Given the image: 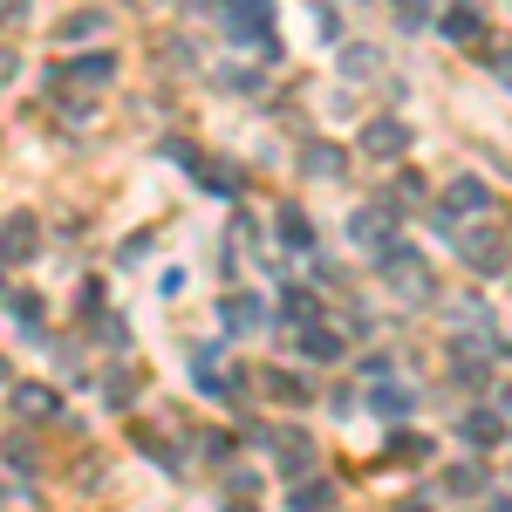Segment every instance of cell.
I'll return each mask as SVG.
<instances>
[{"mask_svg":"<svg viewBox=\"0 0 512 512\" xmlns=\"http://www.w3.org/2000/svg\"><path fill=\"white\" fill-rule=\"evenodd\" d=\"M362 151H369L376 164L403 158V151H410V123H403V117H376L369 130H362Z\"/></svg>","mask_w":512,"mask_h":512,"instance_id":"3","label":"cell"},{"mask_svg":"<svg viewBox=\"0 0 512 512\" xmlns=\"http://www.w3.org/2000/svg\"><path fill=\"white\" fill-rule=\"evenodd\" d=\"M219 7H233V0H219Z\"/></svg>","mask_w":512,"mask_h":512,"instance_id":"27","label":"cell"},{"mask_svg":"<svg viewBox=\"0 0 512 512\" xmlns=\"http://www.w3.org/2000/svg\"><path fill=\"white\" fill-rule=\"evenodd\" d=\"M301 171H308V178H335V171H342V151H335V144H308Z\"/></svg>","mask_w":512,"mask_h":512,"instance_id":"15","label":"cell"},{"mask_svg":"<svg viewBox=\"0 0 512 512\" xmlns=\"http://www.w3.org/2000/svg\"><path fill=\"white\" fill-rule=\"evenodd\" d=\"M383 267H390V287L396 294H403V301H424V294H431V280H424V260H417V253H410V246H383Z\"/></svg>","mask_w":512,"mask_h":512,"instance_id":"1","label":"cell"},{"mask_svg":"<svg viewBox=\"0 0 512 512\" xmlns=\"http://www.w3.org/2000/svg\"><path fill=\"white\" fill-rule=\"evenodd\" d=\"M444 212H492V192H485L478 178H458V185L444 192Z\"/></svg>","mask_w":512,"mask_h":512,"instance_id":"9","label":"cell"},{"mask_svg":"<svg viewBox=\"0 0 512 512\" xmlns=\"http://www.w3.org/2000/svg\"><path fill=\"white\" fill-rule=\"evenodd\" d=\"M14 69H21V62H14V48H0V82H14Z\"/></svg>","mask_w":512,"mask_h":512,"instance_id":"25","label":"cell"},{"mask_svg":"<svg viewBox=\"0 0 512 512\" xmlns=\"http://www.w3.org/2000/svg\"><path fill=\"white\" fill-rule=\"evenodd\" d=\"M260 321H267V301H260V294H226V328H233V335L260 328Z\"/></svg>","mask_w":512,"mask_h":512,"instance_id":"7","label":"cell"},{"mask_svg":"<svg viewBox=\"0 0 512 512\" xmlns=\"http://www.w3.org/2000/svg\"><path fill=\"white\" fill-rule=\"evenodd\" d=\"M301 349L315 355V362H342V335H335V328H321V321H315V328L301 335Z\"/></svg>","mask_w":512,"mask_h":512,"instance_id":"14","label":"cell"},{"mask_svg":"<svg viewBox=\"0 0 512 512\" xmlns=\"http://www.w3.org/2000/svg\"><path fill=\"white\" fill-rule=\"evenodd\" d=\"M69 76H76V82H110V76H117V55H103V48H96V55H82Z\"/></svg>","mask_w":512,"mask_h":512,"instance_id":"16","label":"cell"},{"mask_svg":"<svg viewBox=\"0 0 512 512\" xmlns=\"http://www.w3.org/2000/svg\"><path fill=\"white\" fill-rule=\"evenodd\" d=\"M198 185H212V192H233V171H219V164H192Z\"/></svg>","mask_w":512,"mask_h":512,"instance_id":"19","label":"cell"},{"mask_svg":"<svg viewBox=\"0 0 512 512\" xmlns=\"http://www.w3.org/2000/svg\"><path fill=\"white\" fill-rule=\"evenodd\" d=\"M274 458H280V472H308V465H315V444H308V431H280V437H274Z\"/></svg>","mask_w":512,"mask_h":512,"instance_id":"6","label":"cell"},{"mask_svg":"<svg viewBox=\"0 0 512 512\" xmlns=\"http://www.w3.org/2000/svg\"><path fill=\"white\" fill-rule=\"evenodd\" d=\"M465 260H472L485 280H499V274H506V239H499V233H472V239H465Z\"/></svg>","mask_w":512,"mask_h":512,"instance_id":"4","label":"cell"},{"mask_svg":"<svg viewBox=\"0 0 512 512\" xmlns=\"http://www.w3.org/2000/svg\"><path fill=\"white\" fill-rule=\"evenodd\" d=\"M403 512H424V506H403Z\"/></svg>","mask_w":512,"mask_h":512,"instance_id":"26","label":"cell"},{"mask_svg":"<svg viewBox=\"0 0 512 512\" xmlns=\"http://www.w3.org/2000/svg\"><path fill=\"white\" fill-rule=\"evenodd\" d=\"M478 485H485V472H478V465H458V472H451V492H465V499H472Z\"/></svg>","mask_w":512,"mask_h":512,"instance_id":"20","label":"cell"},{"mask_svg":"<svg viewBox=\"0 0 512 512\" xmlns=\"http://www.w3.org/2000/svg\"><path fill=\"white\" fill-rule=\"evenodd\" d=\"M376 69V48H349V76H369Z\"/></svg>","mask_w":512,"mask_h":512,"instance_id":"24","label":"cell"},{"mask_svg":"<svg viewBox=\"0 0 512 512\" xmlns=\"http://www.w3.org/2000/svg\"><path fill=\"white\" fill-rule=\"evenodd\" d=\"M465 444H472V451H499V444H506V417H499V410H472V417H465Z\"/></svg>","mask_w":512,"mask_h":512,"instance_id":"5","label":"cell"},{"mask_svg":"<svg viewBox=\"0 0 512 512\" xmlns=\"http://www.w3.org/2000/svg\"><path fill=\"white\" fill-rule=\"evenodd\" d=\"M362 246H390V212H376V205H362L355 212V226H349Z\"/></svg>","mask_w":512,"mask_h":512,"instance_id":"10","label":"cell"},{"mask_svg":"<svg viewBox=\"0 0 512 512\" xmlns=\"http://www.w3.org/2000/svg\"><path fill=\"white\" fill-rule=\"evenodd\" d=\"M41 253V226L28 212H14L7 226H0V267H21V260H35Z\"/></svg>","mask_w":512,"mask_h":512,"instance_id":"2","label":"cell"},{"mask_svg":"<svg viewBox=\"0 0 512 512\" xmlns=\"http://www.w3.org/2000/svg\"><path fill=\"white\" fill-rule=\"evenodd\" d=\"M14 403H21V417H55V403H62V396L48 390V383H21Z\"/></svg>","mask_w":512,"mask_h":512,"instance_id":"11","label":"cell"},{"mask_svg":"<svg viewBox=\"0 0 512 512\" xmlns=\"http://www.w3.org/2000/svg\"><path fill=\"white\" fill-rule=\"evenodd\" d=\"M267 390H274L280 403H308V383H301V376H287V369H267Z\"/></svg>","mask_w":512,"mask_h":512,"instance_id":"18","label":"cell"},{"mask_svg":"<svg viewBox=\"0 0 512 512\" xmlns=\"http://www.w3.org/2000/svg\"><path fill=\"white\" fill-rule=\"evenodd\" d=\"M410 403H417V390H403V383H390V376L369 383V410H383V417H403Z\"/></svg>","mask_w":512,"mask_h":512,"instance_id":"8","label":"cell"},{"mask_svg":"<svg viewBox=\"0 0 512 512\" xmlns=\"http://www.w3.org/2000/svg\"><path fill=\"white\" fill-rule=\"evenodd\" d=\"M103 35V14L96 7H82V14H69V21H55V41H89Z\"/></svg>","mask_w":512,"mask_h":512,"instance_id":"13","label":"cell"},{"mask_svg":"<svg viewBox=\"0 0 512 512\" xmlns=\"http://www.w3.org/2000/svg\"><path fill=\"white\" fill-rule=\"evenodd\" d=\"M280 239H287V246H315V226H308V212H294V205H287V212H280Z\"/></svg>","mask_w":512,"mask_h":512,"instance_id":"17","label":"cell"},{"mask_svg":"<svg viewBox=\"0 0 512 512\" xmlns=\"http://www.w3.org/2000/svg\"><path fill=\"white\" fill-rule=\"evenodd\" d=\"M294 506H301V512H321V506H328V485H301V492H294Z\"/></svg>","mask_w":512,"mask_h":512,"instance_id":"21","label":"cell"},{"mask_svg":"<svg viewBox=\"0 0 512 512\" xmlns=\"http://www.w3.org/2000/svg\"><path fill=\"white\" fill-rule=\"evenodd\" d=\"M280 315H287V321H308V315H315V301H308V294H287V308H280Z\"/></svg>","mask_w":512,"mask_h":512,"instance_id":"23","label":"cell"},{"mask_svg":"<svg viewBox=\"0 0 512 512\" xmlns=\"http://www.w3.org/2000/svg\"><path fill=\"white\" fill-rule=\"evenodd\" d=\"M478 28H485V21H478V7H472V0H458V7H444V35H451V41H472Z\"/></svg>","mask_w":512,"mask_h":512,"instance_id":"12","label":"cell"},{"mask_svg":"<svg viewBox=\"0 0 512 512\" xmlns=\"http://www.w3.org/2000/svg\"><path fill=\"white\" fill-rule=\"evenodd\" d=\"M424 451H431V444H424L417 431H403V437H396V458H424Z\"/></svg>","mask_w":512,"mask_h":512,"instance_id":"22","label":"cell"}]
</instances>
